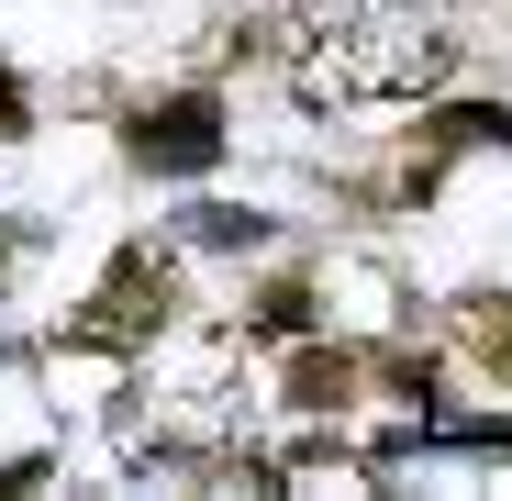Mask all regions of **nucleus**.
<instances>
[{
  "instance_id": "9d476101",
  "label": "nucleus",
  "mask_w": 512,
  "mask_h": 501,
  "mask_svg": "<svg viewBox=\"0 0 512 501\" xmlns=\"http://www.w3.org/2000/svg\"><path fill=\"white\" fill-rule=\"evenodd\" d=\"M12 257H23V234H0V279H12Z\"/></svg>"
},
{
  "instance_id": "20e7f679",
  "label": "nucleus",
  "mask_w": 512,
  "mask_h": 501,
  "mask_svg": "<svg viewBox=\"0 0 512 501\" xmlns=\"http://www.w3.org/2000/svg\"><path fill=\"white\" fill-rule=\"evenodd\" d=\"M290 401H301V412H346V401H357V357H346V346H301V357H290Z\"/></svg>"
},
{
  "instance_id": "7ed1b4c3",
  "label": "nucleus",
  "mask_w": 512,
  "mask_h": 501,
  "mask_svg": "<svg viewBox=\"0 0 512 501\" xmlns=\"http://www.w3.org/2000/svg\"><path fill=\"white\" fill-rule=\"evenodd\" d=\"M134 156L156 167V179H190V167L223 156V112H212V101H167V112L134 123Z\"/></svg>"
},
{
  "instance_id": "f03ea898",
  "label": "nucleus",
  "mask_w": 512,
  "mask_h": 501,
  "mask_svg": "<svg viewBox=\"0 0 512 501\" xmlns=\"http://www.w3.org/2000/svg\"><path fill=\"white\" fill-rule=\"evenodd\" d=\"M167 301H179V279H167V257H145V245H134V257L90 290V301H78V323H67V346H145V334L167 323Z\"/></svg>"
},
{
  "instance_id": "1a4fd4ad",
  "label": "nucleus",
  "mask_w": 512,
  "mask_h": 501,
  "mask_svg": "<svg viewBox=\"0 0 512 501\" xmlns=\"http://www.w3.org/2000/svg\"><path fill=\"white\" fill-rule=\"evenodd\" d=\"M23 123H34V101H23V90H12V78H0V145H12V134H23Z\"/></svg>"
},
{
  "instance_id": "f257e3e1",
  "label": "nucleus",
  "mask_w": 512,
  "mask_h": 501,
  "mask_svg": "<svg viewBox=\"0 0 512 501\" xmlns=\"http://www.w3.org/2000/svg\"><path fill=\"white\" fill-rule=\"evenodd\" d=\"M446 67H457L446 23H423V12H346L334 34L301 45L290 90L312 112H334V101H412V90H446Z\"/></svg>"
},
{
  "instance_id": "423d86ee",
  "label": "nucleus",
  "mask_w": 512,
  "mask_h": 501,
  "mask_svg": "<svg viewBox=\"0 0 512 501\" xmlns=\"http://www.w3.org/2000/svg\"><path fill=\"white\" fill-rule=\"evenodd\" d=\"M468 346H479V357L512 379V301H468Z\"/></svg>"
},
{
  "instance_id": "39448f33",
  "label": "nucleus",
  "mask_w": 512,
  "mask_h": 501,
  "mask_svg": "<svg viewBox=\"0 0 512 501\" xmlns=\"http://www.w3.org/2000/svg\"><path fill=\"white\" fill-rule=\"evenodd\" d=\"M190 234L212 245V257H245V245H268V212H234V201H201Z\"/></svg>"
},
{
  "instance_id": "6e6552de",
  "label": "nucleus",
  "mask_w": 512,
  "mask_h": 501,
  "mask_svg": "<svg viewBox=\"0 0 512 501\" xmlns=\"http://www.w3.org/2000/svg\"><path fill=\"white\" fill-rule=\"evenodd\" d=\"M312 323V290H268V312H256V334H301Z\"/></svg>"
},
{
  "instance_id": "0eeeda50",
  "label": "nucleus",
  "mask_w": 512,
  "mask_h": 501,
  "mask_svg": "<svg viewBox=\"0 0 512 501\" xmlns=\"http://www.w3.org/2000/svg\"><path fill=\"white\" fill-rule=\"evenodd\" d=\"M379 379L401 401H435V357H423V346H379Z\"/></svg>"
}]
</instances>
